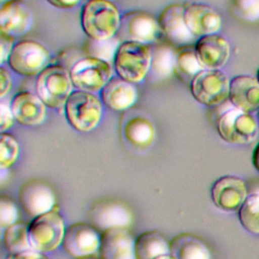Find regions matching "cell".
<instances>
[{"mask_svg":"<svg viewBox=\"0 0 259 259\" xmlns=\"http://www.w3.org/2000/svg\"><path fill=\"white\" fill-rule=\"evenodd\" d=\"M123 137L134 147L146 149L155 140V127L150 119L143 115L130 118L123 125Z\"/></svg>","mask_w":259,"mask_h":259,"instance_id":"484cf974","label":"cell"},{"mask_svg":"<svg viewBox=\"0 0 259 259\" xmlns=\"http://www.w3.org/2000/svg\"><path fill=\"white\" fill-rule=\"evenodd\" d=\"M0 80H1V89H0V98L3 99L12 88V77L3 65L0 67Z\"/></svg>","mask_w":259,"mask_h":259,"instance_id":"8d00e7d4","label":"cell"},{"mask_svg":"<svg viewBox=\"0 0 259 259\" xmlns=\"http://www.w3.org/2000/svg\"><path fill=\"white\" fill-rule=\"evenodd\" d=\"M248 196L245 181L234 175H226L217 179L210 188L213 204L227 212L238 211Z\"/></svg>","mask_w":259,"mask_h":259,"instance_id":"4fadbf2b","label":"cell"},{"mask_svg":"<svg viewBox=\"0 0 259 259\" xmlns=\"http://www.w3.org/2000/svg\"><path fill=\"white\" fill-rule=\"evenodd\" d=\"M184 5L186 25L196 38L218 33L222 27V17L211 6L199 2H187Z\"/></svg>","mask_w":259,"mask_h":259,"instance_id":"9a60e30c","label":"cell"},{"mask_svg":"<svg viewBox=\"0 0 259 259\" xmlns=\"http://www.w3.org/2000/svg\"><path fill=\"white\" fill-rule=\"evenodd\" d=\"M169 244L170 254L175 259H211L207 246L193 235L180 234Z\"/></svg>","mask_w":259,"mask_h":259,"instance_id":"cb8c5ba5","label":"cell"},{"mask_svg":"<svg viewBox=\"0 0 259 259\" xmlns=\"http://www.w3.org/2000/svg\"><path fill=\"white\" fill-rule=\"evenodd\" d=\"M230 103L245 112L259 110V82L257 78L248 75H238L231 79L229 98Z\"/></svg>","mask_w":259,"mask_h":259,"instance_id":"ffe728a7","label":"cell"},{"mask_svg":"<svg viewBox=\"0 0 259 259\" xmlns=\"http://www.w3.org/2000/svg\"><path fill=\"white\" fill-rule=\"evenodd\" d=\"M32 24V12L23 0L1 3L0 33L12 37L24 34Z\"/></svg>","mask_w":259,"mask_h":259,"instance_id":"2e32d148","label":"cell"},{"mask_svg":"<svg viewBox=\"0 0 259 259\" xmlns=\"http://www.w3.org/2000/svg\"><path fill=\"white\" fill-rule=\"evenodd\" d=\"M8 67L22 77H36L51 64L49 50L34 39H21L13 45Z\"/></svg>","mask_w":259,"mask_h":259,"instance_id":"8992f818","label":"cell"},{"mask_svg":"<svg viewBox=\"0 0 259 259\" xmlns=\"http://www.w3.org/2000/svg\"><path fill=\"white\" fill-rule=\"evenodd\" d=\"M65 222L58 210L52 209L32 219L28 225V239L31 249L50 253L59 248L65 235Z\"/></svg>","mask_w":259,"mask_h":259,"instance_id":"5b68a950","label":"cell"},{"mask_svg":"<svg viewBox=\"0 0 259 259\" xmlns=\"http://www.w3.org/2000/svg\"><path fill=\"white\" fill-rule=\"evenodd\" d=\"M252 163L255 169L259 172V143L256 145V147L253 150V155H252Z\"/></svg>","mask_w":259,"mask_h":259,"instance_id":"ab89813d","label":"cell"},{"mask_svg":"<svg viewBox=\"0 0 259 259\" xmlns=\"http://www.w3.org/2000/svg\"><path fill=\"white\" fill-rule=\"evenodd\" d=\"M79 259H97V258H95L93 256H87V257H83V258H79Z\"/></svg>","mask_w":259,"mask_h":259,"instance_id":"b9f144b4","label":"cell"},{"mask_svg":"<svg viewBox=\"0 0 259 259\" xmlns=\"http://www.w3.org/2000/svg\"><path fill=\"white\" fill-rule=\"evenodd\" d=\"M99 97L107 108L122 111L132 107L138 98L136 86L118 76H113L99 92Z\"/></svg>","mask_w":259,"mask_h":259,"instance_id":"44dd1931","label":"cell"},{"mask_svg":"<svg viewBox=\"0 0 259 259\" xmlns=\"http://www.w3.org/2000/svg\"><path fill=\"white\" fill-rule=\"evenodd\" d=\"M135 242L126 228L106 230L100 237V259H137Z\"/></svg>","mask_w":259,"mask_h":259,"instance_id":"e0dca14e","label":"cell"},{"mask_svg":"<svg viewBox=\"0 0 259 259\" xmlns=\"http://www.w3.org/2000/svg\"><path fill=\"white\" fill-rule=\"evenodd\" d=\"M18 220V208L15 202L6 196L0 198V228L5 230Z\"/></svg>","mask_w":259,"mask_h":259,"instance_id":"d6a6232c","label":"cell"},{"mask_svg":"<svg viewBox=\"0 0 259 259\" xmlns=\"http://www.w3.org/2000/svg\"><path fill=\"white\" fill-rule=\"evenodd\" d=\"M74 86L70 72L54 63L44 69L35 79V92L44 103L53 109L64 108Z\"/></svg>","mask_w":259,"mask_h":259,"instance_id":"3957f363","label":"cell"},{"mask_svg":"<svg viewBox=\"0 0 259 259\" xmlns=\"http://www.w3.org/2000/svg\"><path fill=\"white\" fill-rule=\"evenodd\" d=\"M14 37L0 33V63L1 66L8 61L9 55L14 45Z\"/></svg>","mask_w":259,"mask_h":259,"instance_id":"d590c367","label":"cell"},{"mask_svg":"<svg viewBox=\"0 0 259 259\" xmlns=\"http://www.w3.org/2000/svg\"><path fill=\"white\" fill-rule=\"evenodd\" d=\"M83 57H85V54L82 50L78 51L76 49H69L60 52L58 57L56 58V61L57 64L63 66L68 71H70V69Z\"/></svg>","mask_w":259,"mask_h":259,"instance_id":"836d02e7","label":"cell"},{"mask_svg":"<svg viewBox=\"0 0 259 259\" xmlns=\"http://www.w3.org/2000/svg\"><path fill=\"white\" fill-rule=\"evenodd\" d=\"M176 48L167 41H157L152 47V61L149 77L163 81L174 75V57Z\"/></svg>","mask_w":259,"mask_h":259,"instance_id":"603a6c76","label":"cell"},{"mask_svg":"<svg viewBox=\"0 0 259 259\" xmlns=\"http://www.w3.org/2000/svg\"><path fill=\"white\" fill-rule=\"evenodd\" d=\"M238 218L246 231L259 235V191L248 194L238 210Z\"/></svg>","mask_w":259,"mask_h":259,"instance_id":"f1b7e54d","label":"cell"},{"mask_svg":"<svg viewBox=\"0 0 259 259\" xmlns=\"http://www.w3.org/2000/svg\"><path fill=\"white\" fill-rule=\"evenodd\" d=\"M120 42V39L116 35L111 38L101 40L87 37V39L83 44L82 51L87 57L101 59L112 64L115 53Z\"/></svg>","mask_w":259,"mask_h":259,"instance_id":"f546056e","label":"cell"},{"mask_svg":"<svg viewBox=\"0 0 259 259\" xmlns=\"http://www.w3.org/2000/svg\"><path fill=\"white\" fill-rule=\"evenodd\" d=\"M135 249L137 259H156L170 254V244L157 231H148L139 235L136 238Z\"/></svg>","mask_w":259,"mask_h":259,"instance_id":"4316f807","label":"cell"},{"mask_svg":"<svg viewBox=\"0 0 259 259\" xmlns=\"http://www.w3.org/2000/svg\"><path fill=\"white\" fill-rule=\"evenodd\" d=\"M19 203L22 209L32 219L54 209L56 198L52 188L44 181L32 179L19 189Z\"/></svg>","mask_w":259,"mask_h":259,"instance_id":"5bb4252c","label":"cell"},{"mask_svg":"<svg viewBox=\"0 0 259 259\" xmlns=\"http://www.w3.org/2000/svg\"><path fill=\"white\" fill-rule=\"evenodd\" d=\"M121 15L110 0H87L81 9V26L87 37L108 39L116 35Z\"/></svg>","mask_w":259,"mask_h":259,"instance_id":"6da1fadb","label":"cell"},{"mask_svg":"<svg viewBox=\"0 0 259 259\" xmlns=\"http://www.w3.org/2000/svg\"><path fill=\"white\" fill-rule=\"evenodd\" d=\"M256 78H257V80H258V82H259V69H258V71H257V75H256Z\"/></svg>","mask_w":259,"mask_h":259,"instance_id":"7bdbcfd3","label":"cell"},{"mask_svg":"<svg viewBox=\"0 0 259 259\" xmlns=\"http://www.w3.org/2000/svg\"><path fill=\"white\" fill-rule=\"evenodd\" d=\"M19 144L15 137L9 133L0 134V168L8 169L17 160Z\"/></svg>","mask_w":259,"mask_h":259,"instance_id":"4dcf8cb0","label":"cell"},{"mask_svg":"<svg viewBox=\"0 0 259 259\" xmlns=\"http://www.w3.org/2000/svg\"><path fill=\"white\" fill-rule=\"evenodd\" d=\"M100 237L97 229L86 223H75L66 228L62 247L75 259L92 256L99 251Z\"/></svg>","mask_w":259,"mask_h":259,"instance_id":"7c38bea8","label":"cell"},{"mask_svg":"<svg viewBox=\"0 0 259 259\" xmlns=\"http://www.w3.org/2000/svg\"><path fill=\"white\" fill-rule=\"evenodd\" d=\"M116 36L120 41L155 44L162 37L158 18L149 12L133 10L121 15Z\"/></svg>","mask_w":259,"mask_h":259,"instance_id":"30bf717a","label":"cell"},{"mask_svg":"<svg viewBox=\"0 0 259 259\" xmlns=\"http://www.w3.org/2000/svg\"><path fill=\"white\" fill-rule=\"evenodd\" d=\"M69 72L75 89L97 93L113 77L114 69L109 62L85 56Z\"/></svg>","mask_w":259,"mask_h":259,"instance_id":"9c48e42d","label":"cell"},{"mask_svg":"<svg viewBox=\"0 0 259 259\" xmlns=\"http://www.w3.org/2000/svg\"><path fill=\"white\" fill-rule=\"evenodd\" d=\"M194 48L198 60L204 69L219 70L223 68L231 54L228 39L219 33L207 34L197 38Z\"/></svg>","mask_w":259,"mask_h":259,"instance_id":"ac0fdd59","label":"cell"},{"mask_svg":"<svg viewBox=\"0 0 259 259\" xmlns=\"http://www.w3.org/2000/svg\"><path fill=\"white\" fill-rule=\"evenodd\" d=\"M1 1V3H4V2H6V1H8V0H0Z\"/></svg>","mask_w":259,"mask_h":259,"instance_id":"ee69618b","label":"cell"},{"mask_svg":"<svg viewBox=\"0 0 259 259\" xmlns=\"http://www.w3.org/2000/svg\"><path fill=\"white\" fill-rule=\"evenodd\" d=\"M15 121L10 103L1 99L0 101V131L1 133L9 130Z\"/></svg>","mask_w":259,"mask_h":259,"instance_id":"e575fe53","label":"cell"},{"mask_svg":"<svg viewBox=\"0 0 259 259\" xmlns=\"http://www.w3.org/2000/svg\"><path fill=\"white\" fill-rule=\"evenodd\" d=\"M92 226L102 232L114 228H127L133 220L131 210L122 203L106 201L97 204L90 214Z\"/></svg>","mask_w":259,"mask_h":259,"instance_id":"7402d4cb","label":"cell"},{"mask_svg":"<svg viewBox=\"0 0 259 259\" xmlns=\"http://www.w3.org/2000/svg\"><path fill=\"white\" fill-rule=\"evenodd\" d=\"M81 0H47L49 4L59 9H72L80 3Z\"/></svg>","mask_w":259,"mask_h":259,"instance_id":"f35d334b","label":"cell"},{"mask_svg":"<svg viewBox=\"0 0 259 259\" xmlns=\"http://www.w3.org/2000/svg\"><path fill=\"white\" fill-rule=\"evenodd\" d=\"M235 15L246 21L259 19V0H232Z\"/></svg>","mask_w":259,"mask_h":259,"instance_id":"1f68e13d","label":"cell"},{"mask_svg":"<svg viewBox=\"0 0 259 259\" xmlns=\"http://www.w3.org/2000/svg\"><path fill=\"white\" fill-rule=\"evenodd\" d=\"M184 10V3H172L163 8L158 16L162 37L175 48L194 45L197 40L186 25Z\"/></svg>","mask_w":259,"mask_h":259,"instance_id":"8fae6325","label":"cell"},{"mask_svg":"<svg viewBox=\"0 0 259 259\" xmlns=\"http://www.w3.org/2000/svg\"><path fill=\"white\" fill-rule=\"evenodd\" d=\"M152 46L137 41H121L113 59L116 76L133 84L144 81L150 72Z\"/></svg>","mask_w":259,"mask_h":259,"instance_id":"7a4b0ae2","label":"cell"},{"mask_svg":"<svg viewBox=\"0 0 259 259\" xmlns=\"http://www.w3.org/2000/svg\"><path fill=\"white\" fill-rule=\"evenodd\" d=\"M10 107L16 122L25 126H34L44 122L48 106L37 94L24 90L12 97Z\"/></svg>","mask_w":259,"mask_h":259,"instance_id":"d6986e66","label":"cell"},{"mask_svg":"<svg viewBox=\"0 0 259 259\" xmlns=\"http://www.w3.org/2000/svg\"><path fill=\"white\" fill-rule=\"evenodd\" d=\"M229 77L221 70L203 69L189 83L192 97L200 104L215 107L229 98Z\"/></svg>","mask_w":259,"mask_h":259,"instance_id":"ba28073f","label":"cell"},{"mask_svg":"<svg viewBox=\"0 0 259 259\" xmlns=\"http://www.w3.org/2000/svg\"><path fill=\"white\" fill-rule=\"evenodd\" d=\"M103 103L96 93L74 90L64 106L68 123L77 132L87 133L95 128L102 116Z\"/></svg>","mask_w":259,"mask_h":259,"instance_id":"277c9868","label":"cell"},{"mask_svg":"<svg viewBox=\"0 0 259 259\" xmlns=\"http://www.w3.org/2000/svg\"><path fill=\"white\" fill-rule=\"evenodd\" d=\"M204 69L198 60L194 45L178 47L175 50L174 57V75L185 84Z\"/></svg>","mask_w":259,"mask_h":259,"instance_id":"d4e9b609","label":"cell"},{"mask_svg":"<svg viewBox=\"0 0 259 259\" xmlns=\"http://www.w3.org/2000/svg\"><path fill=\"white\" fill-rule=\"evenodd\" d=\"M156 259H175L171 254H165V255H162L160 257H157Z\"/></svg>","mask_w":259,"mask_h":259,"instance_id":"60d3db41","label":"cell"},{"mask_svg":"<svg viewBox=\"0 0 259 259\" xmlns=\"http://www.w3.org/2000/svg\"><path fill=\"white\" fill-rule=\"evenodd\" d=\"M3 244L8 256L31 250L28 239V226L22 222H16L6 228L3 234Z\"/></svg>","mask_w":259,"mask_h":259,"instance_id":"83f0119b","label":"cell"},{"mask_svg":"<svg viewBox=\"0 0 259 259\" xmlns=\"http://www.w3.org/2000/svg\"><path fill=\"white\" fill-rule=\"evenodd\" d=\"M215 126L219 136L232 145L251 144L258 135V123L255 117L233 105L221 112Z\"/></svg>","mask_w":259,"mask_h":259,"instance_id":"52a82bcc","label":"cell"},{"mask_svg":"<svg viewBox=\"0 0 259 259\" xmlns=\"http://www.w3.org/2000/svg\"><path fill=\"white\" fill-rule=\"evenodd\" d=\"M257 115H258V119H259V110L257 111Z\"/></svg>","mask_w":259,"mask_h":259,"instance_id":"f6af8a7d","label":"cell"},{"mask_svg":"<svg viewBox=\"0 0 259 259\" xmlns=\"http://www.w3.org/2000/svg\"><path fill=\"white\" fill-rule=\"evenodd\" d=\"M7 259H49L45 253L34 251V250H27L12 256H7Z\"/></svg>","mask_w":259,"mask_h":259,"instance_id":"74e56055","label":"cell"}]
</instances>
